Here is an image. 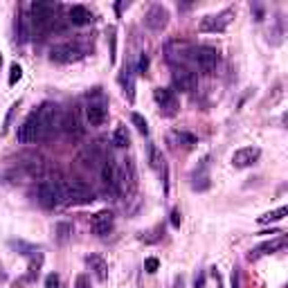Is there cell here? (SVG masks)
I'll return each mask as SVG.
<instances>
[{"instance_id": "2", "label": "cell", "mask_w": 288, "mask_h": 288, "mask_svg": "<svg viewBox=\"0 0 288 288\" xmlns=\"http://www.w3.org/2000/svg\"><path fill=\"white\" fill-rule=\"evenodd\" d=\"M61 203L66 205H88L95 201V191L81 180H56Z\"/></svg>"}, {"instance_id": "30", "label": "cell", "mask_w": 288, "mask_h": 288, "mask_svg": "<svg viewBox=\"0 0 288 288\" xmlns=\"http://www.w3.org/2000/svg\"><path fill=\"white\" fill-rule=\"evenodd\" d=\"M108 41H111V61L115 63V59H117V48H115L117 39H115V29H108Z\"/></svg>"}, {"instance_id": "25", "label": "cell", "mask_w": 288, "mask_h": 288, "mask_svg": "<svg viewBox=\"0 0 288 288\" xmlns=\"http://www.w3.org/2000/svg\"><path fill=\"white\" fill-rule=\"evenodd\" d=\"M149 162L153 169H165V160H162V153L155 144H149Z\"/></svg>"}, {"instance_id": "19", "label": "cell", "mask_w": 288, "mask_h": 288, "mask_svg": "<svg viewBox=\"0 0 288 288\" xmlns=\"http://www.w3.org/2000/svg\"><path fill=\"white\" fill-rule=\"evenodd\" d=\"M86 261H88V266L95 270L97 279H99V281H106V277H108V264H106V261H104L99 254H90Z\"/></svg>"}, {"instance_id": "32", "label": "cell", "mask_w": 288, "mask_h": 288, "mask_svg": "<svg viewBox=\"0 0 288 288\" xmlns=\"http://www.w3.org/2000/svg\"><path fill=\"white\" fill-rule=\"evenodd\" d=\"M75 288H90V279H88V275H79V277H77Z\"/></svg>"}, {"instance_id": "4", "label": "cell", "mask_w": 288, "mask_h": 288, "mask_svg": "<svg viewBox=\"0 0 288 288\" xmlns=\"http://www.w3.org/2000/svg\"><path fill=\"white\" fill-rule=\"evenodd\" d=\"M61 131L72 140H79L86 129H83V122H81V113L77 106H70L63 111V117H61Z\"/></svg>"}, {"instance_id": "23", "label": "cell", "mask_w": 288, "mask_h": 288, "mask_svg": "<svg viewBox=\"0 0 288 288\" xmlns=\"http://www.w3.org/2000/svg\"><path fill=\"white\" fill-rule=\"evenodd\" d=\"M113 144L117 146V149H126L131 144V135H129L126 126H117L113 131Z\"/></svg>"}, {"instance_id": "7", "label": "cell", "mask_w": 288, "mask_h": 288, "mask_svg": "<svg viewBox=\"0 0 288 288\" xmlns=\"http://www.w3.org/2000/svg\"><path fill=\"white\" fill-rule=\"evenodd\" d=\"M36 198H39L41 207L43 209H54L56 205L61 203V196H59V185H56V180H43L39 182V187H36Z\"/></svg>"}, {"instance_id": "21", "label": "cell", "mask_w": 288, "mask_h": 288, "mask_svg": "<svg viewBox=\"0 0 288 288\" xmlns=\"http://www.w3.org/2000/svg\"><path fill=\"white\" fill-rule=\"evenodd\" d=\"M171 142L185 146V149H191L194 144H198V138L191 133H185V131H174V133H171Z\"/></svg>"}, {"instance_id": "10", "label": "cell", "mask_w": 288, "mask_h": 288, "mask_svg": "<svg viewBox=\"0 0 288 288\" xmlns=\"http://www.w3.org/2000/svg\"><path fill=\"white\" fill-rule=\"evenodd\" d=\"M16 140L20 144H32L39 140V119H36V111H32L25 117V122L16 131Z\"/></svg>"}, {"instance_id": "1", "label": "cell", "mask_w": 288, "mask_h": 288, "mask_svg": "<svg viewBox=\"0 0 288 288\" xmlns=\"http://www.w3.org/2000/svg\"><path fill=\"white\" fill-rule=\"evenodd\" d=\"M61 117L63 111L56 106L54 102L41 104V108H36V119H39V140H50L61 131Z\"/></svg>"}, {"instance_id": "35", "label": "cell", "mask_w": 288, "mask_h": 288, "mask_svg": "<svg viewBox=\"0 0 288 288\" xmlns=\"http://www.w3.org/2000/svg\"><path fill=\"white\" fill-rule=\"evenodd\" d=\"M180 212H178V209H174V212H171V225H174V228H180Z\"/></svg>"}, {"instance_id": "5", "label": "cell", "mask_w": 288, "mask_h": 288, "mask_svg": "<svg viewBox=\"0 0 288 288\" xmlns=\"http://www.w3.org/2000/svg\"><path fill=\"white\" fill-rule=\"evenodd\" d=\"M138 189V174L133 160H124L117 167V194H133Z\"/></svg>"}, {"instance_id": "28", "label": "cell", "mask_w": 288, "mask_h": 288, "mask_svg": "<svg viewBox=\"0 0 288 288\" xmlns=\"http://www.w3.org/2000/svg\"><path fill=\"white\" fill-rule=\"evenodd\" d=\"M45 288H63V281H61L59 275H48V279H45Z\"/></svg>"}, {"instance_id": "8", "label": "cell", "mask_w": 288, "mask_h": 288, "mask_svg": "<svg viewBox=\"0 0 288 288\" xmlns=\"http://www.w3.org/2000/svg\"><path fill=\"white\" fill-rule=\"evenodd\" d=\"M232 16H234L232 9H225V12L216 14V16H205L201 23H198V29H201V32H205V34L225 32V29H228V25H230V20H232Z\"/></svg>"}, {"instance_id": "6", "label": "cell", "mask_w": 288, "mask_h": 288, "mask_svg": "<svg viewBox=\"0 0 288 288\" xmlns=\"http://www.w3.org/2000/svg\"><path fill=\"white\" fill-rule=\"evenodd\" d=\"M83 54H86V52L77 43H61L50 50V59L54 61V63H75V61L83 59Z\"/></svg>"}, {"instance_id": "34", "label": "cell", "mask_w": 288, "mask_h": 288, "mask_svg": "<svg viewBox=\"0 0 288 288\" xmlns=\"http://www.w3.org/2000/svg\"><path fill=\"white\" fill-rule=\"evenodd\" d=\"M194 288H205V275L203 272H198L196 279H194Z\"/></svg>"}, {"instance_id": "20", "label": "cell", "mask_w": 288, "mask_h": 288, "mask_svg": "<svg viewBox=\"0 0 288 288\" xmlns=\"http://www.w3.org/2000/svg\"><path fill=\"white\" fill-rule=\"evenodd\" d=\"M286 245V237L284 234H279L277 239H272V241H266V243H261L259 248L254 250L257 254H270V252H275V250H281Z\"/></svg>"}, {"instance_id": "31", "label": "cell", "mask_w": 288, "mask_h": 288, "mask_svg": "<svg viewBox=\"0 0 288 288\" xmlns=\"http://www.w3.org/2000/svg\"><path fill=\"white\" fill-rule=\"evenodd\" d=\"M158 266H160V261L155 259V257H149V259L144 261V270H146V272H151V275H153V272L158 270Z\"/></svg>"}, {"instance_id": "9", "label": "cell", "mask_w": 288, "mask_h": 288, "mask_svg": "<svg viewBox=\"0 0 288 288\" xmlns=\"http://www.w3.org/2000/svg\"><path fill=\"white\" fill-rule=\"evenodd\" d=\"M194 61H196L203 72H214L218 61H221V56H218V52L214 48H209V45H201V48L194 50Z\"/></svg>"}, {"instance_id": "29", "label": "cell", "mask_w": 288, "mask_h": 288, "mask_svg": "<svg viewBox=\"0 0 288 288\" xmlns=\"http://www.w3.org/2000/svg\"><path fill=\"white\" fill-rule=\"evenodd\" d=\"M20 75H23L20 66H18V63H14V66H12V70H9V86H14V83L20 79Z\"/></svg>"}, {"instance_id": "14", "label": "cell", "mask_w": 288, "mask_h": 288, "mask_svg": "<svg viewBox=\"0 0 288 288\" xmlns=\"http://www.w3.org/2000/svg\"><path fill=\"white\" fill-rule=\"evenodd\" d=\"M259 155H261V151L257 149V146H243V149L234 151V155H232V165L237 167V169H245V167L254 165V162L259 160Z\"/></svg>"}, {"instance_id": "26", "label": "cell", "mask_w": 288, "mask_h": 288, "mask_svg": "<svg viewBox=\"0 0 288 288\" xmlns=\"http://www.w3.org/2000/svg\"><path fill=\"white\" fill-rule=\"evenodd\" d=\"M54 232H56V239H59V243H66L68 239H70V234H72V225L70 223H59L54 228Z\"/></svg>"}, {"instance_id": "16", "label": "cell", "mask_w": 288, "mask_h": 288, "mask_svg": "<svg viewBox=\"0 0 288 288\" xmlns=\"http://www.w3.org/2000/svg\"><path fill=\"white\" fill-rule=\"evenodd\" d=\"M102 180L106 185V191L117 194V165L111 158H106L102 162Z\"/></svg>"}, {"instance_id": "22", "label": "cell", "mask_w": 288, "mask_h": 288, "mask_svg": "<svg viewBox=\"0 0 288 288\" xmlns=\"http://www.w3.org/2000/svg\"><path fill=\"white\" fill-rule=\"evenodd\" d=\"M122 83H124V95H126L129 102H133L135 99V79H133V70H131V68H124Z\"/></svg>"}, {"instance_id": "12", "label": "cell", "mask_w": 288, "mask_h": 288, "mask_svg": "<svg viewBox=\"0 0 288 288\" xmlns=\"http://www.w3.org/2000/svg\"><path fill=\"white\" fill-rule=\"evenodd\" d=\"M198 83L196 72H191L189 68H176L174 70V86L182 92H191Z\"/></svg>"}, {"instance_id": "18", "label": "cell", "mask_w": 288, "mask_h": 288, "mask_svg": "<svg viewBox=\"0 0 288 288\" xmlns=\"http://www.w3.org/2000/svg\"><path fill=\"white\" fill-rule=\"evenodd\" d=\"M68 20H70L72 25L83 27V25H90L95 18H92V12L88 7H83V5H75V7L68 9Z\"/></svg>"}, {"instance_id": "13", "label": "cell", "mask_w": 288, "mask_h": 288, "mask_svg": "<svg viewBox=\"0 0 288 288\" xmlns=\"http://www.w3.org/2000/svg\"><path fill=\"white\" fill-rule=\"evenodd\" d=\"M113 223H115L113 212H108V209H102V212H97L95 216L90 218V228H92V232L99 234V237H106V234L113 230Z\"/></svg>"}, {"instance_id": "24", "label": "cell", "mask_w": 288, "mask_h": 288, "mask_svg": "<svg viewBox=\"0 0 288 288\" xmlns=\"http://www.w3.org/2000/svg\"><path fill=\"white\" fill-rule=\"evenodd\" d=\"M288 214V207L286 205H281V207H277V209H272V212H268V214H264V216H259L257 221H259L261 225H266V223H275V221H281Z\"/></svg>"}, {"instance_id": "33", "label": "cell", "mask_w": 288, "mask_h": 288, "mask_svg": "<svg viewBox=\"0 0 288 288\" xmlns=\"http://www.w3.org/2000/svg\"><path fill=\"white\" fill-rule=\"evenodd\" d=\"M146 70H149V56L142 54V56H140V63H138V72H140V75H144Z\"/></svg>"}, {"instance_id": "17", "label": "cell", "mask_w": 288, "mask_h": 288, "mask_svg": "<svg viewBox=\"0 0 288 288\" xmlns=\"http://www.w3.org/2000/svg\"><path fill=\"white\" fill-rule=\"evenodd\" d=\"M86 122L90 126H102L106 122V106L104 102H90L86 106Z\"/></svg>"}, {"instance_id": "3", "label": "cell", "mask_w": 288, "mask_h": 288, "mask_svg": "<svg viewBox=\"0 0 288 288\" xmlns=\"http://www.w3.org/2000/svg\"><path fill=\"white\" fill-rule=\"evenodd\" d=\"M32 18H29V23H32L34 32H50V29H54V23H56V5L54 3H32Z\"/></svg>"}, {"instance_id": "11", "label": "cell", "mask_w": 288, "mask_h": 288, "mask_svg": "<svg viewBox=\"0 0 288 288\" xmlns=\"http://www.w3.org/2000/svg\"><path fill=\"white\" fill-rule=\"evenodd\" d=\"M144 23H146V27L153 29V32H162V29L169 25V12H167V7H162V5L149 7V12H146V16H144Z\"/></svg>"}, {"instance_id": "37", "label": "cell", "mask_w": 288, "mask_h": 288, "mask_svg": "<svg viewBox=\"0 0 288 288\" xmlns=\"http://www.w3.org/2000/svg\"><path fill=\"white\" fill-rule=\"evenodd\" d=\"M0 63H3V56H0Z\"/></svg>"}, {"instance_id": "15", "label": "cell", "mask_w": 288, "mask_h": 288, "mask_svg": "<svg viewBox=\"0 0 288 288\" xmlns=\"http://www.w3.org/2000/svg\"><path fill=\"white\" fill-rule=\"evenodd\" d=\"M153 97L158 102V106L165 111L167 115H174L176 108H178V99H176V92L171 88H155L153 90Z\"/></svg>"}, {"instance_id": "36", "label": "cell", "mask_w": 288, "mask_h": 288, "mask_svg": "<svg viewBox=\"0 0 288 288\" xmlns=\"http://www.w3.org/2000/svg\"><path fill=\"white\" fill-rule=\"evenodd\" d=\"M214 277H216V286H218V288H223V284H221V275L216 272V268H214Z\"/></svg>"}, {"instance_id": "27", "label": "cell", "mask_w": 288, "mask_h": 288, "mask_svg": "<svg viewBox=\"0 0 288 288\" xmlns=\"http://www.w3.org/2000/svg\"><path fill=\"white\" fill-rule=\"evenodd\" d=\"M131 122L135 124V129H138V131H140V133H142V135H146V133H149V124H146V119H144V117H142V115H140V113H133V115H131Z\"/></svg>"}]
</instances>
